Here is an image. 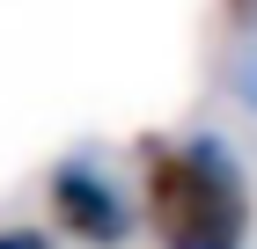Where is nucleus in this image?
Wrapping results in <instances>:
<instances>
[{
	"instance_id": "nucleus-1",
	"label": "nucleus",
	"mask_w": 257,
	"mask_h": 249,
	"mask_svg": "<svg viewBox=\"0 0 257 249\" xmlns=\"http://www.w3.org/2000/svg\"><path fill=\"white\" fill-rule=\"evenodd\" d=\"M133 198L155 249H250L257 242V183L228 132H147L133 147Z\"/></svg>"
},
{
	"instance_id": "nucleus-2",
	"label": "nucleus",
	"mask_w": 257,
	"mask_h": 249,
	"mask_svg": "<svg viewBox=\"0 0 257 249\" xmlns=\"http://www.w3.org/2000/svg\"><path fill=\"white\" fill-rule=\"evenodd\" d=\"M44 212H52V227L81 249H125L140 227V198L96 147H74L59 154L52 169H44Z\"/></svg>"
},
{
	"instance_id": "nucleus-3",
	"label": "nucleus",
	"mask_w": 257,
	"mask_h": 249,
	"mask_svg": "<svg viewBox=\"0 0 257 249\" xmlns=\"http://www.w3.org/2000/svg\"><path fill=\"white\" fill-rule=\"evenodd\" d=\"M0 249H59V234H52V227H22V220H15V227H0Z\"/></svg>"
}]
</instances>
